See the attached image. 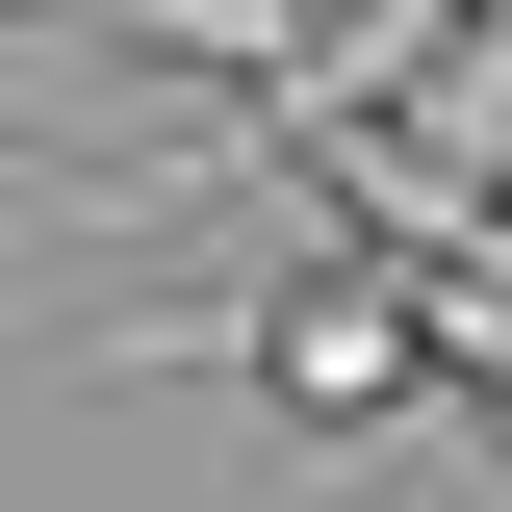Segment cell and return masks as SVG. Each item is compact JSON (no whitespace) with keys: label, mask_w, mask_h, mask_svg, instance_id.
I'll return each instance as SVG.
<instances>
[{"label":"cell","mask_w":512,"mask_h":512,"mask_svg":"<svg viewBox=\"0 0 512 512\" xmlns=\"http://www.w3.org/2000/svg\"><path fill=\"white\" fill-rule=\"evenodd\" d=\"M231 359H256V410H282V436H333V461L436 410V308H410V256H359V231L282 256V282L231 308Z\"/></svg>","instance_id":"cell-1"},{"label":"cell","mask_w":512,"mask_h":512,"mask_svg":"<svg viewBox=\"0 0 512 512\" xmlns=\"http://www.w3.org/2000/svg\"><path fill=\"white\" fill-rule=\"evenodd\" d=\"M461 26H487V0H308L282 52L231 77V128H205V154H154V180H282V154H333V128H384L410 77L461 52Z\"/></svg>","instance_id":"cell-2"}]
</instances>
